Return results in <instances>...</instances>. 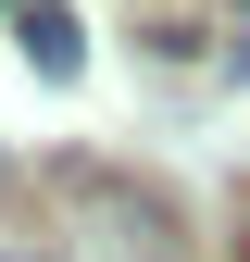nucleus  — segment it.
I'll list each match as a JSON object with an SVG mask.
<instances>
[{
  "label": "nucleus",
  "instance_id": "obj_2",
  "mask_svg": "<svg viewBox=\"0 0 250 262\" xmlns=\"http://www.w3.org/2000/svg\"><path fill=\"white\" fill-rule=\"evenodd\" d=\"M13 13H25V0H13Z\"/></svg>",
  "mask_w": 250,
  "mask_h": 262
},
{
  "label": "nucleus",
  "instance_id": "obj_1",
  "mask_svg": "<svg viewBox=\"0 0 250 262\" xmlns=\"http://www.w3.org/2000/svg\"><path fill=\"white\" fill-rule=\"evenodd\" d=\"M13 38H25V62H38L50 88H62V75H88V25L62 13V0H25V13H13Z\"/></svg>",
  "mask_w": 250,
  "mask_h": 262
}]
</instances>
